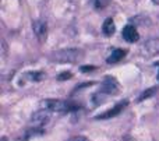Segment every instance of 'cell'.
Masks as SVG:
<instances>
[{
    "label": "cell",
    "instance_id": "obj_1",
    "mask_svg": "<svg viewBox=\"0 0 159 141\" xmlns=\"http://www.w3.org/2000/svg\"><path fill=\"white\" fill-rule=\"evenodd\" d=\"M84 57V52L77 48H66L50 53V60L57 63H77Z\"/></svg>",
    "mask_w": 159,
    "mask_h": 141
},
{
    "label": "cell",
    "instance_id": "obj_2",
    "mask_svg": "<svg viewBox=\"0 0 159 141\" xmlns=\"http://www.w3.org/2000/svg\"><path fill=\"white\" fill-rule=\"evenodd\" d=\"M43 108L50 112H59V113H66V112L77 111L78 105H74L71 102H67L63 99H45L42 101Z\"/></svg>",
    "mask_w": 159,
    "mask_h": 141
},
{
    "label": "cell",
    "instance_id": "obj_3",
    "mask_svg": "<svg viewBox=\"0 0 159 141\" xmlns=\"http://www.w3.org/2000/svg\"><path fill=\"white\" fill-rule=\"evenodd\" d=\"M49 117H50V111H48V109H39V111H36L31 116V119H30L31 127H34V129L42 127V126H45L48 123Z\"/></svg>",
    "mask_w": 159,
    "mask_h": 141
},
{
    "label": "cell",
    "instance_id": "obj_4",
    "mask_svg": "<svg viewBox=\"0 0 159 141\" xmlns=\"http://www.w3.org/2000/svg\"><path fill=\"white\" fill-rule=\"evenodd\" d=\"M119 91H120V85H119V83L116 81L115 77H105L103 83H102L101 85V94H105V95H116L119 94Z\"/></svg>",
    "mask_w": 159,
    "mask_h": 141
},
{
    "label": "cell",
    "instance_id": "obj_5",
    "mask_svg": "<svg viewBox=\"0 0 159 141\" xmlns=\"http://www.w3.org/2000/svg\"><path fill=\"white\" fill-rule=\"evenodd\" d=\"M143 55L145 56H157L159 55V38H151L143 45Z\"/></svg>",
    "mask_w": 159,
    "mask_h": 141
},
{
    "label": "cell",
    "instance_id": "obj_6",
    "mask_svg": "<svg viewBox=\"0 0 159 141\" xmlns=\"http://www.w3.org/2000/svg\"><path fill=\"white\" fill-rule=\"evenodd\" d=\"M32 31L35 34V36L39 39L41 42H43L46 39L48 35V25L43 20H35L32 22Z\"/></svg>",
    "mask_w": 159,
    "mask_h": 141
},
{
    "label": "cell",
    "instance_id": "obj_7",
    "mask_svg": "<svg viewBox=\"0 0 159 141\" xmlns=\"http://www.w3.org/2000/svg\"><path fill=\"white\" fill-rule=\"evenodd\" d=\"M127 103H129V101H121V102L116 103V106H115V108L109 109V111L103 112V113H102V115H99V116H96V119H110V117H115V116H117V115L120 113V112L123 111V109L127 106Z\"/></svg>",
    "mask_w": 159,
    "mask_h": 141
},
{
    "label": "cell",
    "instance_id": "obj_8",
    "mask_svg": "<svg viewBox=\"0 0 159 141\" xmlns=\"http://www.w3.org/2000/svg\"><path fill=\"white\" fill-rule=\"evenodd\" d=\"M121 35H123L124 41L130 42V43H133V42H137L138 38H140L137 28H135L134 25H131V24L126 25V27L123 28V32H121Z\"/></svg>",
    "mask_w": 159,
    "mask_h": 141
},
{
    "label": "cell",
    "instance_id": "obj_9",
    "mask_svg": "<svg viewBox=\"0 0 159 141\" xmlns=\"http://www.w3.org/2000/svg\"><path fill=\"white\" fill-rule=\"evenodd\" d=\"M126 56V50L123 49H115L112 53L109 55V57L106 59L107 63H117V61H120L121 59Z\"/></svg>",
    "mask_w": 159,
    "mask_h": 141
},
{
    "label": "cell",
    "instance_id": "obj_10",
    "mask_svg": "<svg viewBox=\"0 0 159 141\" xmlns=\"http://www.w3.org/2000/svg\"><path fill=\"white\" fill-rule=\"evenodd\" d=\"M102 31H103V34H105V35H107V36H110V35H113V34H115L116 27H115V22H113L112 18H106V20H105L103 25H102Z\"/></svg>",
    "mask_w": 159,
    "mask_h": 141
},
{
    "label": "cell",
    "instance_id": "obj_11",
    "mask_svg": "<svg viewBox=\"0 0 159 141\" xmlns=\"http://www.w3.org/2000/svg\"><path fill=\"white\" fill-rule=\"evenodd\" d=\"M155 91H158V87H154V88H149V89H147V91H144L143 94L140 95V98H138V101H144V99H147L148 97H151V95H154L155 94Z\"/></svg>",
    "mask_w": 159,
    "mask_h": 141
},
{
    "label": "cell",
    "instance_id": "obj_12",
    "mask_svg": "<svg viewBox=\"0 0 159 141\" xmlns=\"http://www.w3.org/2000/svg\"><path fill=\"white\" fill-rule=\"evenodd\" d=\"M27 75H28V77H30L32 81H41L42 78L45 77L43 73H28Z\"/></svg>",
    "mask_w": 159,
    "mask_h": 141
},
{
    "label": "cell",
    "instance_id": "obj_13",
    "mask_svg": "<svg viewBox=\"0 0 159 141\" xmlns=\"http://www.w3.org/2000/svg\"><path fill=\"white\" fill-rule=\"evenodd\" d=\"M109 3V0H93V4H95V7H105V6Z\"/></svg>",
    "mask_w": 159,
    "mask_h": 141
},
{
    "label": "cell",
    "instance_id": "obj_14",
    "mask_svg": "<svg viewBox=\"0 0 159 141\" xmlns=\"http://www.w3.org/2000/svg\"><path fill=\"white\" fill-rule=\"evenodd\" d=\"M67 141H88V139H85L84 136H74L71 139H69Z\"/></svg>",
    "mask_w": 159,
    "mask_h": 141
},
{
    "label": "cell",
    "instance_id": "obj_15",
    "mask_svg": "<svg viewBox=\"0 0 159 141\" xmlns=\"http://www.w3.org/2000/svg\"><path fill=\"white\" fill-rule=\"evenodd\" d=\"M93 69H95V67H93V66H84V67H81L82 73H88V71H92Z\"/></svg>",
    "mask_w": 159,
    "mask_h": 141
},
{
    "label": "cell",
    "instance_id": "obj_16",
    "mask_svg": "<svg viewBox=\"0 0 159 141\" xmlns=\"http://www.w3.org/2000/svg\"><path fill=\"white\" fill-rule=\"evenodd\" d=\"M70 77H71V74H70V73H63V74L59 77V80H64V78H70Z\"/></svg>",
    "mask_w": 159,
    "mask_h": 141
},
{
    "label": "cell",
    "instance_id": "obj_17",
    "mask_svg": "<svg viewBox=\"0 0 159 141\" xmlns=\"http://www.w3.org/2000/svg\"><path fill=\"white\" fill-rule=\"evenodd\" d=\"M152 2H154L155 4H158V6H159V0H152Z\"/></svg>",
    "mask_w": 159,
    "mask_h": 141
}]
</instances>
